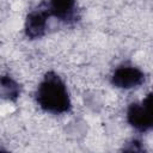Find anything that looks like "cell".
<instances>
[{
    "instance_id": "obj_1",
    "label": "cell",
    "mask_w": 153,
    "mask_h": 153,
    "mask_svg": "<svg viewBox=\"0 0 153 153\" xmlns=\"http://www.w3.org/2000/svg\"><path fill=\"white\" fill-rule=\"evenodd\" d=\"M39 108L50 114H65L71 110V98L62 79L54 72H48L36 91Z\"/></svg>"
},
{
    "instance_id": "obj_2",
    "label": "cell",
    "mask_w": 153,
    "mask_h": 153,
    "mask_svg": "<svg viewBox=\"0 0 153 153\" xmlns=\"http://www.w3.org/2000/svg\"><path fill=\"white\" fill-rule=\"evenodd\" d=\"M127 121L136 130L143 133L153 127L152 93L149 92L141 103H131L127 110Z\"/></svg>"
},
{
    "instance_id": "obj_3",
    "label": "cell",
    "mask_w": 153,
    "mask_h": 153,
    "mask_svg": "<svg viewBox=\"0 0 153 153\" xmlns=\"http://www.w3.org/2000/svg\"><path fill=\"white\" fill-rule=\"evenodd\" d=\"M145 81V73L137 67L133 66H120L115 69L111 76L114 86L123 90H130L140 86Z\"/></svg>"
},
{
    "instance_id": "obj_4",
    "label": "cell",
    "mask_w": 153,
    "mask_h": 153,
    "mask_svg": "<svg viewBox=\"0 0 153 153\" xmlns=\"http://www.w3.org/2000/svg\"><path fill=\"white\" fill-rule=\"evenodd\" d=\"M49 13L47 8L44 10H36L30 12L25 19V35L30 39L41 38L47 30V22H48Z\"/></svg>"
},
{
    "instance_id": "obj_5",
    "label": "cell",
    "mask_w": 153,
    "mask_h": 153,
    "mask_svg": "<svg viewBox=\"0 0 153 153\" xmlns=\"http://www.w3.org/2000/svg\"><path fill=\"white\" fill-rule=\"evenodd\" d=\"M47 11L49 16H54L65 23H72L78 18L75 0H49Z\"/></svg>"
},
{
    "instance_id": "obj_6",
    "label": "cell",
    "mask_w": 153,
    "mask_h": 153,
    "mask_svg": "<svg viewBox=\"0 0 153 153\" xmlns=\"http://www.w3.org/2000/svg\"><path fill=\"white\" fill-rule=\"evenodd\" d=\"M20 94V85L10 75H0V99L14 102Z\"/></svg>"
},
{
    "instance_id": "obj_7",
    "label": "cell",
    "mask_w": 153,
    "mask_h": 153,
    "mask_svg": "<svg viewBox=\"0 0 153 153\" xmlns=\"http://www.w3.org/2000/svg\"><path fill=\"white\" fill-rule=\"evenodd\" d=\"M123 151H126V152H145V148H143L141 141H139L136 139H131L130 141H128L126 143V146H123Z\"/></svg>"
}]
</instances>
